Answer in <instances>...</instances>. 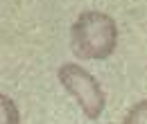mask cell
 Returning a JSON list of instances; mask_svg holds the SVG:
<instances>
[{
  "mask_svg": "<svg viewBox=\"0 0 147 124\" xmlns=\"http://www.w3.org/2000/svg\"><path fill=\"white\" fill-rule=\"evenodd\" d=\"M70 45L79 59H107L118 45V25L104 11H84L73 23Z\"/></svg>",
  "mask_w": 147,
  "mask_h": 124,
  "instance_id": "1",
  "label": "cell"
},
{
  "mask_svg": "<svg viewBox=\"0 0 147 124\" xmlns=\"http://www.w3.org/2000/svg\"><path fill=\"white\" fill-rule=\"evenodd\" d=\"M57 77H59L61 86L66 88V92L79 104V108L84 111L86 117L95 120L102 115L104 104H107L104 90L100 86V81L86 68L75 66V63H63L57 72Z\"/></svg>",
  "mask_w": 147,
  "mask_h": 124,
  "instance_id": "2",
  "label": "cell"
},
{
  "mask_svg": "<svg viewBox=\"0 0 147 124\" xmlns=\"http://www.w3.org/2000/svg\"><path fill=\"white\" fill-rule=\"evenodd\" d=\"M0 124H20L18 106L14 104L11 97L0 92Z\"/></svg>",
  "mask_w": 147,
  "mask_h": 124,
  "instance_id": "3",
  "label": "cell"
},
{
  "mask_svg": "<svg viewBox=\"0 0 147 124\" xmlns=\"http://www.w3.org/2000/svg\"><path fill=\"white\" fill-rule=\"evenodd\" d=\"M122 124H147V99H143V102H138L129 108L125 113Z\"/></svg>",
  "mask_w": 147,
  "mask_h": 124,
  "instance_id": "4",
  "label": "cell"
}]
</instances>
